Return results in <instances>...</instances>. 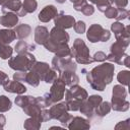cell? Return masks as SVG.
<instances>
[{"mask_svg":"<svg viewBox=\"0 0 130 130\" xmlns=\"http://www.w3.org/2000/svg\"><path fill=\"white\" fill-rule=\"evenodd\" d=\"M75 23V19L71 15H64L63 12H60V14L55 16V24L57 27L60 28H69L72 27Z\"/></svg>","mask_w":130,"mask_h":130,"instance_id":"obj_12","label":"cell"},{"mask_svg":"<svg viewBox=\"0 0 130 130\" xmlns=\"http://www.w3.org/2000/svg\"><path fill=\"white\" fill-rule=\"evenodd\" d=\"M64 93H65V83L60 78H57L53 82L50 91L47 92L43 96L46 107L52 106L54 103H57V102L61 101L64 96Z\"/></svg>","mask_w":130,"mask_h":130,"instance_id":"obj_5","label":"cell"},{"mask_svg":"<svg viewBox=\"0 0 130 130\" xmlns=\"http://www.w3.org/2000/svg\"><path fill=\"white\" fill-rule=\"evenodd\" d=\"M24 81L27 82L28 84L32 85V86H37V85H39L40 78H39V76L37 75V73L34 72V71L30 69V71H29L28 73L25 72V78H24Z\"/></svg>","mask_w":130,"mask_h":130,"instance_id":"obj_26","label":"cell"},{"mask_svg":"<svg viewBox=\"0 0 130 130\" xmlns=\"http://www.w3.org/2000/svg\"><path fill=\"white\" fill-rule=\"evenodd\" d=\"M37 122H41V121H39L38 119H36V118H30V119H27L26 121H25V123H24V128H26V129H31V128H39L40 126L39 125H35V123H37Z\"/></svg>","mask_w":130,"mask_h":130,"instance_id":"obj_33","label":"cell"},{"mask_svg":"<svg viewBox=\"0 0 130 130\" xmlns=\"http://www.w3.org/2000/svg\"><path fill=\"white\" fill-rule=\"evenodd\" d=\"M52 65L55 70H57L59 73L63 70H76V64L71 61L70 58H59V57H54L52 60Z\"/></svg>","mask_w":130,"mask_h":130,"instance_id":"obj_11","label":"cell"},{"mask_svg":"<svg viewBox=\"0 0 130 130\" xmlns=\"http://www.w3.org/2000/svg\"><path fill=\"white\" fill-rule=\"evenodd\" d=\"M34 51L35 50V46L34 45H28L26 44L24 41H19L16 45H15V51L18 54H22V53H26L27 51Z\"/></svg>","mask_w":130,"mask_h":130,"instance_id":"obj_25","label":"cell"},{"mask_svg":"<svg viewBox=\"0 0 130 130\" xmlns=\"http://www.w3.org/2000/svg\"><path fill=\"white\" fill-rule=\"evenodd\" d=\"M49 37L48 28L45 26H37L35 30V41L39 45H43Z\"/></svg>","mask_w":130,"mask_h":130,"instance_id":"obj_20","label":"cell"},{"mask_svg":"<svg viewBox=\"0 0 130 130\" xmlns=\"http://www.w3.org/2000/svg\"><path fill=\"white\" fill-rule=\"evenodd\" d=\"M105 15L108 17V18H116L117 16V13H118V10L117 8L113 7V6H109L105 11H104Z\"/></svg>","mask_w":130,"mask_h":130,"instance_id":"obj_32","label":"cell"},{"mask_svg":"<svg viewBox=\"0 0 130 130\" xmlns=\"http://www.w3.org/2000/svg\"><path fill=\"white\" fill-rule=\"evenodd\" d=\"M129 45V41L127 40H117L116 43H114L111 46L110 54L107 56L106 59H108L111 62H115L122 65V60L125 56V50Z\"/></svg>","mask_w":130,"mask_h":130,"instance_id":"obj_8","label":"cell"},{"mask_svg":"<svg viewBox=\"0 0 130 130\" xmlns=\"http://www.w3.org/2000/svg\"><path fill=\"white\" fill-rule=\"evenodd\" d=\"M38 3L36 0H24L20 11L17 13L18 16H25L27 13H31L37 9Z\"/></svg>","mask_w":130,"mask_h":130,"instance_id":"obj_19","label":"cell"},{"mask_svg":"<svg viewBox=\"0 0 130 130\" xmlns=\"http://www.w3.org/2000/svg\"><path fill=\"white\" fill-rule=\"evenodd\" d=\"M111 111V106L108 102H102L94 110V114L99 117H103L107 114H109V112Z\"/></svg>","mask_w":130,"mask_h":130,"instance_id":"obj_24","label":"cell"},{"mask_svg":"<svg viewBox=\"0 0 130 130\" xmlns=\"http://www.w3.org/2000/svg\"><path fill=\"white\" fill-rule=\"evenodd\" d=\"M69 122H71L69 125H68V128L70 129H79V128H89L90 125L87 123L88 121L83 119V118H80V117H74L72 118L71 117V121L69 120Z\"/></svg>","mask_w":130,"mask_h":130,"instance_id":"obj_22","label":"cell"},{"mask_svg":"<svg viewBox=\"0 0 130 130\" xmlns=\"http://www.w3.org/2000/svg\"><path fill=\"white\" fill-rule=\"evenodd\" d=\"M87 92L84 88L74 84L68 89L65 93V100L66 105L68 107V110L77 111L80 109L81 104L86 100Z\"/></svg>","mask_w":130,"mask_h":130,"instance_id":"obj_2","label":"cell"},{"mask_svg":"<svg viewBox=\"0 0 130 130\" xmlns=\"http://www.w3.org/2000/svg\"><path fill=\"white\" fill-rule=\"evenodd\" d=\"M70 1H71V2H72V3H75V2H77V1H78V0H70Z\"/></svg>","mask_w":130,"mask_h":130,"instance_id":"obj_46","label":"cell"},{"mask_svg":"<svg viewBox=\"0 0 130 130\" xmlns=\"http://www.w3.org/2000/svg\"><path fill=\"white\" fill-rule=\"evenodd\" d=\"M89 1H90V2H92V3H95V4H98L100 0H89Z\"/></svg>","mask_w":130,"mask_h":130,"instance_id":"obj_43","label":"cell"},{"mask_svg":"<svg viewBox=\"0 0 130 130\" xmlns=\"http://www.w3.org/2000/svg\"><path fill=\"white\" fill-rule=\"evenodd\" d=\"M86 4H87V3H86V0H78L77 2L73 3V5H74V9H75L76 11H81L82 8H83Z\"/></svg>","mask_w":130,"mask_h":130,"instance_id":"obj_38","label":"cell"},{"mask_svg":"<svg viewBox=\"0 0 130 130\" xmlns=\"http://www.w3.org/2000/svg\"><path fill=\"white\" fill-rule=\"evenodd\" d=\"M16 38L15 31L11 29H0V45H8Z\"/></svg>","mask_w":130,"mask_h":130,"instance_id":"obj_21","label":"cell"},{"mask_svg":"<svg viewBox=\"0 0 130 130\" xmlns=\"http://www.w3.org/2000/svg\"><path fill=\"white\" fill-rule=\"evenodd\" d=\"M36 62L37 61H36L35 56L31 55L30 53L26 52V53L18 54L16 57L9 58L8 65L10 66V68H12L16 71L25 72L27 70H30Z\"/></svg>","mask_w":130,"mask_h":130,"instance_id":"obj_4","label":"cell"},{"mask_svg":"<svg viewBox=\"0 0 130 130\" xmlns=\"http://www.w3.org/2000/svg\"><path fill=\"white\" fill-rule=\"evenodd\" d=\"M6 2V0H0V5H2V4H4Z\"/></svg>","mask_w":130,"mask_h":130,"instance_id":"obj_45","label":"cell"},{"mask_svg":"<svg viewBox=\"0 0 130 130\" xmlns=\"http://www.w3.org/2000/svg\"><path fill=\"white\" fill-rule=\"evenodd\" d=\"M18 22V15L14 12H6L0 16V24L6 27H13Z\"/></svg>","mask_w":130,"mask_h":130,"instance_id":"obj_16","label":"cell"},{"mask_svg":"<svg viewBox=\"0 0 130 130\" xmlns=\"http://www.w3.org/2000/svg\"><path fill=\"white\" fill-rule=\"evenodd\" d=\"M73 26H74V29H75V31L77 34H83L85 31V23L83 21H81V20H79L76 23H74Z\"/></svg>","mask_w":130,"mask_h":130,"instance_id":"obj_35","label":"cell"},{"mask_svg":"<svg viewBox=\"0 0 130 130\" xmlns=\"http://www.w3.org/2000/svg\"><path fill=\"white\" fill-rule=\"evenodd\" d=\"M111 38V34L108 29L103 28L100 24L94 23L91 26H89L87 30V39L91 43L95 42H106Z\"/></svg>","mask_w":130,"mask_h":130,"instance_id":"obj_9","label":"cell"},{"mask_svg":"<svg viewBox=\"0 0 130 130\" xmlns=\"http://www.w3.org/2000/svg\"><path fill=\"white\" fill-rule=\"evenodd\" d=\"M118 10V13H117V16H116V19L119 21V20H122V19H125L128 15H129V11L126 10L125 8H117Z\"/></svg>","mask_w":130,"mask_h":130,"instance_id":"obj_34","label":"cell"},{"mask_svg":"<svg viewBox=\"0 0 130 130\" xmlns=\"http://www.w3.org/2000/svg\"><path fill=\"white\" fill-rule=\"evenodd\" d=\"M50 69H51L50 66L45 62H36L34 64V66L31 67V70L37 73V75L39 76L40 80H44L46 74L48 73V71Z\"/></svg>","mask_w":130,"mask_h":130,"instance_id":"obj_18","label":"cell"},{"mask_svg":"<svg viewBox=\"0 0 130 130\" xmlns=\"http://www.w3.org/2000/svg\"><path fill=\"white\" fill-rule=\"evenodd\" d=\"M124 27H125V26H124L122 23H120L119 21L114 22V23L111 25V29H112V30L115 32L116 39H117V38H119V37L121 36V34H122V31H123Z\"/></svg>","mask_w":130,"mask_h":130,"instance_id":"obj_30","label":"cell"},{"mask_svg":"<svg viewBox=\"0 0 130 130\" xmlns=\"http://www.w3.org/2000/svg\"><path fill=\"white\" fill-rule=\"evenodd\" d=\"M57 14H58L57 8L54 5H48L45 6L39 13V20H41L42 22H48L51 19L55 18Z\"/></svg>","mask_w":130,"mask_h":130,"instance_id":"obj_13","label":"cell"},{"mask_svg":"<svg viewBox=\"0 0 130 130\" xmlns=\"http://www.w3.org/2000/svg\"><path fill=\"white\" fill-rule=\"evenodd\" d=\"M4 124H5V117L2 114H0V128H2Z\"/></svg>","mask_w":130,"mask_h":130,"instance_id":"obj_42","label":"cell"},{"mask_svg":"<svg viewBox=\"0 0 130 130\" xmlns=\"http://www.w3.org/2000/svg\"><path fill=\"white\" fill-rule=\"evenodd\" d=\"M107 58L106 54L104 52H96L94 55H93V58H92V61H98V62H102V61H105Z\"/></svg>","mask_w":130,"mask_h":130,"instance_id":"obj_36","label":"cell"},{"mask_svg":"<svg viewBox=\"0 0 130 130\" xmlns=\"http://www.w3.org/2000/svg\"><path fill=\"white\" fill-rule=\"evenodd\" d=\"M81 12H82L84 15H91V14L94 12V8H93V6H92V5L86 4V5L82 8Z\"/></svg>","mask_w":130,"mask_h":130,"instance_id":"obj_37","label":"cell"},{"mask_svg":"<svg viewBox=\"0 0 130 130\" xmlns=\"http://www.w3.org/2000/svg\"><path fill=\"white\" fill-rule=\"evenodd\" d=\"M8 80H9V79H8L7 74H5L3 71H0V84H1V85H4Z\"/></svg>","mask_w":130,"mask_h":130,"instance_id":"obj_41","label":"cell"},{"mask_svg":"<svg viewBox=\"0 0 130 130\" xmlns=\"http://www.w3.org/2000/svg\"><path fill=\"white\" fill-rule=\"evenodd\" d=\"M12 48L8 45H0V57L2 59H9L12 55Z\"/></svg>","mask_w":130,"mask_h":130,"instance_id":"obj_27","label":"cell"},{"mask_svg":"<svg viewBox=\"0 0 130 130\" xmlns=\"http://www.w3.org/2000/svg\"><path fill=\"white\" fill-rule=\"evenodd\" d=\"M127 95L126 89L122 85H115L113 88L112 108L115 111H126L129 108V103L125 100Z\"/></svg>","mask_w":130,"mask_h":130,"instance_id":"obj_7","label":"cell"},{"mask_svg":"<svg viewBox=\"0 0 130 130\" xmlns=\"http://www.w3.org/2000/svg\"><path fill=\"white\" fill-rule=\"evenodd\" d=\"M114 65L111 63H103L94 67L86 75L87 81L93 89L103 91L107 84H109L114 75Z\"/></svg>","mask_w":130,"mask_h":130,"instance_id":"obj_1","label":"cell"},{"mask_svg":"<svg viewBox=\"0 0 130 130\" xmlns=\"http://www.w3.org/2000/svg\"><path fill=\"white\" fill-rule=\"evenodd\" d=\"M70 56L74 57L76 61L80 64H89L93 62L92 59H90L88 48L81 39H76L74 41L73 47L70 50Z\"/></svg>","mask_w":130,"mask_h":130,"instance_id":"obj_6","label":"cell"},{"mask_svg":"<svg viewBox=\"0 0 130 130\" xmlns=\"http://www.w3.org/2000/svg\"><path fill=\"white\" fill-rule=\"evenodd\" d=\"M25 78V72L23 71H17L16 73L13 74V79L16 81H24Z\"/></svg>","mask_w":130,"mask_h":130,"instance_id":"obj_39","label":"cell"},{"mask_svg":"<svg viewBox=\"0 0 130 130\" xmlns=\"http://www.w3.org/2000/svg\"><path fill=\"white\" fill-rule=\"evenodd\" d=\"M113 3L116 4L117 8H124V7H126L128 0H113Z\"/></svg>","mask_w":130,"mask_h":130,"instance_id":"obj_40","label":"cell"},{"mask_svg":"<svg viewBox=\"0 0 130 130\" xmlns=\"http://www.w3.org/2000/svg\"><path fill=\"white\" fill-rule=\"evenodd\" d=\"M56 79H57V72H56V70L50 69L48 71V73L46 74V76L44 78V81L47 82V83H53Z\"/></svg>","mask_w":130,"mask_h":130,"instance_id":"obj_31","label":"cell"},{"mask_svg":"<svg viewBox=\"0 0 130 130\" xmlns=\"http://www.w3.org/2000/svg\"><path fill=\"white\" fill-rule=\"evenodd\" d=\"M22 7V3L19 0H6L4 4H2V12H16V14L20 11Z\"/></svg>","mask_w":130,"mask_h":130,"instance_id":"obj_17","label":"cell"},{"mask_svg":"<svg viewBox=\"0 0 130 130\" xmlns=\"http://www.w3.org/2000/svg\"><path fill=\"white\" fill-rule=\"evenodd\" d=\"M60 79L64 81L65 85L72 86L74 84H77L79 81L78 76L75 74V71L73 70H63L60 72Z\"/></svg>","mask_w":130,"mask_h":130,"instance_id":"obj_14","label":"cell"},{"mask_svg":"<svg viewBox=\"0 0 130 130\" xmlns=\"http://www.w3.org/2000/svg\"><path fill=\"white\" fill-rule=\"evenodd\" d=\"M56 1H57L58 3H64V2L66 1V0H56Z\"/></svg>","mask_w":130,"mask_h":130,"instance_id":"obj_44","label":"cell"},{"mask_svg":"<svg viewBox=\"0 0 130 130\" xmlns=\"http://www.w3.org/2000/svg\"><path fill=\"white\" fill-rule=\"evenodd\" d=\"M67 110H68V107L66 103H60V104L54 105L49 112H50L51 118L58 119L60 122L66 123V122H69V120L71 119V116L68 115Z\"/></svg>","mask_w":130,"mask_h":130,"instance_id":"obj_10","label":"cell"},{"mask_svg":"<svg viewBox=\"0 0 130 130\" xmlns=\"http://www.w3.org/2000/svg\"><path fill=\"white\" fill-rule=\"evenodd\" d=\"M11 102L5 95H0V112H6L11 109Z\"/></svg>","mask_w":130,"mask_h":130,"instance_id":"obj_28","label":"cell"},{"mask_svg":"<svg viewBox=\"0 0 130 130\" xmlns=\"http://www.w3.org/2000/svg\"><path fill=\"white\" fill-rule=\"evenodd\" d=\"M4 89L8 92H12V93H18V94H21V93H24L26 91V87L21 84L19 81H16V80H8L4 85Z\"/></svg>","mask_w":130,"mask_h":130,"instance_id":"obj_15","label":"cell"},{"mask_svg":"<svg viewBox=\"0 0 130 130\" xmlns=\"http://www.w3.org/2000/svg\"><path fill=\"white\" fill-rule=\"evenodd\" d=\"M68 41H69V35L63 28L55 26L51 29L47 41L43 45L48 51L55 53L60 45L68 43Z\"/></svg>","mask_w":130,"mask_h":130,"instance_id":"obj_3","label":"cell"},{"mask_svg":"<svg viewBox=\"0 0 130 130\" xmlns=\"http://www.w3.org/2000/svg\"><path fill=\"white\" fill-rule=\"evenodd\" d=\"M31 28L28 24H25V23H22V24H19V25H16L14 31H15V35L18 39H25L29 36V32H30Z\"/></svg>","mask_w":130,"mask_h":130,"instance_id":"obj_23","label":"cell"},{"mask_svg":"<svg viewBox=\"0 0 130 130\" xmlns=\"http://www.w3.org/2000/svg\"><path fill=\"white\" fill-rule=\"evenodd\" d=\"M117 79L120 83H122L123 85H128L129 83V79H130V72L129 71H120L117 75Z\"/></svg>","mask_w":130,"mask_h":130,"instance_id":"obj_29","label":"cell"}]
</instances>
